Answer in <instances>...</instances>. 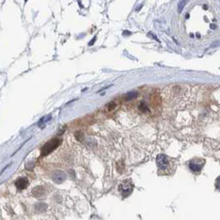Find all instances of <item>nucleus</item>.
<instances>
[{"label":"nucleus","instance_id":"11","mask_svg":"<svg viewBox=\"0 0 220 220\" xmlns=\"http://www.w3.org/2000/svg\"><path fill=\"white\" fill-rule=\"evenodd\" d=\"M115 106H116V105H115V103L114 102H109V104L108 105V108L109 111H111V110H113V108H115Z\"/></svg>","mask_w":220,"mask_h":220},{"label":"nucleus","instance_id":"2","mask_svg":"<svg viewBox=\"0 0 220 220\" xmlns=\"http://www.w3.org/2000/svg\"><path fill=\"white\" fill-rule=\"evenodd\" d=\"M132 189H133V186L132 184V182L130 180L125 181L119 187V190L121 192V194L123 195V197H127L130 193H132Z\"/></svg>","mask_w":220,"mask_h":220},{"label":"nucleus","instance_id":"7","mask_svg":"<svg viewBox=\"0 0 220 220\" xmlns=\"http://www.w3.org/2000/svg\"><path fill=\"white\" fill-rule=\"evenodd\" d=\"M32 192H33V195L34 197L40 198V197H41V196H43L45 194V188L42 186H38V187H35L34 188H33Z\"/></svg>","mask_w":220,"mask_h":220},{"label":"nucleus","instance_id":"4","mask_svg":"<svg viewBox=\"0 0 220 220\" xmlns=\"http://www.w3.org/2000/svg\"><path fill=\"white\" fill-rule=\"evenodd\" d=\"M52 181L55 182V183H58V184H60L62 182L65 181L66 179V175L63 171H60V170H56L52 173Z\"/></svg>","mask_w":220,"mask_h":220},{"label":"nucleus","instance_id":"12","mask_svg":"<svg viewBox=\"0 0 220 220\" xmlns=\"http://www.w3.org/2000/svg\"><path fill=\"white\" fill-rule=\"evenodd\" d=\"M139 108H140V110H142V111H144V109H148L147 106H146V104H144V102L141 103L140 106H139Z\"/></svg>","mask_w":220,"mask_h":220},{"label":"nucleus","instance_id":"1","mask_svg":"<svg viewBox=\"0 0 220 220\" xmlns=\"http://www.w3.org/2000/svg\"><path fill=\"white\" fill-rule=\"evenodd\" d=\"M60 144H61V139H59L58 138H53L50 139L43 145V147L41 148V156H43V157L48 156V154L51 153L52 151H53L55 149H57Z\"/></svg>","mask_w":220,"mask_h":220},{"label":"nucleus","instance_id":"15","mask_svg":"<svg viewBox=\"0 0 220 220\" xmlns=\"http://www.w3.org/2000/svg\"><path fill=\"white\" fill-rule=\"evenodd\" d=\"M96 37H94V38H93L92 40H91V41H90V42H89V46H92V45L94 44V42H95V41H96Z\"/></svg>","mask_w":220,"mask_h":220},{"label":"nucleus","instance_id":"5","mask_svg":"<svg viewBox=\"0 0 220 220\" xmlns=\"http://www.w3.org/2000/svg\"><path fill=\"white\" fill-rule=\"evenodd\" d=\"M203 165H204V162L199 161V160H192L189 162V168L192 170V172H196L198 173L201 170Z\"/></svg>","mask_w":220,"mask_h":220},{"label":"nucleus","instance_id":"13","mask_svg":"<svg viewBox=\"0 0 220 220\" xmlns=\"http://www.w3.org/2000/svg\"><path fill=\"white\" fill-rule=\"evenodd\" d=\"M185 3H186L185 1H182V2H180V3H179V7H180V8H179V11H182V8H183V5H184Z\"/></svg>","mask_w":220,"mask_h":220},{"label":"nucleus","instance_id":"8","mask_svg":"<svg viewBox=\"0 0 220 220\" xmlns=\"http://www.w3.org/2000/svg\"><path fill=\"white\" fill-rule=\"evenodd\" d=\"M35 209H36L38 212H43L47 210V205L43 204V203H40V204L35 206Z\"/></svg>","mask_w":220,"mask_h":220},{"label":"nucleus","instance_id":"9","mask_svg":"<svg viewBox=\"0 0 220 220\" xmlns=\"http://www.w3.org/2000/svg\"><path fill=\"white\" fill-rule=\"evenodd\" d=\"M137 96L138 92H136V91H131V92H128L127 95H126V100H127V101H130V100L135 99Z\"/></svg>","mask_w":220,"mask_h":220},{"label":"nucleus","instance_id":"14","mask_svg":"<svg viewBox=\"0 0 220 220\" xmlns=\"http://www.w3.org/2000/svg\"><path fill=\"white\" fill-rule=\"evenodd\" d=\"M216 187L220 190V176H219V177H218V178L217 179V181H216Z\"/></svg>","mask_w":220,"mask_h":220},{"label":"nucleus","instance_id":"3","mask_svg":"<svg viewBox=\"0 0 220 220\" xmlns=\"http://www.w3.org/2000/svg\"><path fill=\"white\" fill-rule=\"evenodd\" d=\"M157 164H158V168L162 169V170H165L167 169L169 165V161L168 158L163 154L158 155L157 158Z\"/></svg>","mask_w":220,"mask_h":220},{"label":"nucleus","instance_id":"6","mask_svg":"<svg viewBox=\"0 0 220 220\" xmlns=\"http://www.w3.org/2000/svg\"><path fill=\"white\" fill-rule=\"evenodd\" d=\"M15 185H16L17 188L24 189L26 188L28 185V181L27 178H19L16 181Z\"/></svg>","mask_w":220,"mask_h":220},{"label":"nucleus","instance_id":"10","mask_svg":"<svg viewBox=\"0 0 220 220\" xmlns=\"http://www.w3.org/2000/svg\"><path fill=\"white\" fill-rule=\"evenodd\" d=\"M75 137L78 140H82V138H83V134L81 132H77L75 133Z\"/></svg>","mask_w":220,"mask_h":220}]
</instances>
